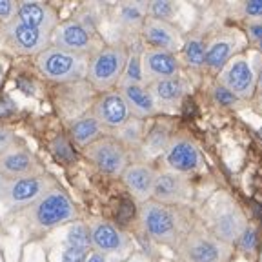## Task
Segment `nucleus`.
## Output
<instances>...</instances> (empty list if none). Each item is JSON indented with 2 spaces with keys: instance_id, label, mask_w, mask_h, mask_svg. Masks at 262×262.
Returning a JSON list of instances; mask_svg holds the SVG:
<instances>
[{
  "instance_id": "obj_1",
  "label": "nucleus",
  "mask_w": 262,
  "mask_h": 262,
  "mask_svg": "<svg viewBox=\"0 0 262 262\" xmlns=\"http://www.w3.org/2000/svg\"><path fill=\"white\" fill-rule=\"evenodd\" d=\"M139 226L149 241L177 250V246L188 235L195 221L186 208L166 206L155 201L139 204Z\"/></svg>"
},
{
  "instance_id": "obj_2",
  "label": "nucleus",
  "mask_w": 262,
  "mask_h": 262,
  "mask_svg": "<svg viewBox=\"0 0 262 262\" xmlns=\"http://www.w3.org/2000/svg\"><path fill=\"white\" fill-rule=\"evenodd\" d=\"M199 222L208 229L213 237L226 244L235 246L250 221L242 206L235 201L233 195L221 189L215 191L208 201L202 204L199 211Z\"/></svg>"
},
{
  "instance_id": "obj_3",
  "label": "nucleus",
  "mask_w": 262,
  "mask_h": 262,
  "mask_svg": "<svg viewBox=\"0 0 262 262\" xmlns=\"http://www.w3.org/2000/svg\"><path fill=\"white\" fill-rule=\"evenodd\" d=\"M260 68L262 55L255 48L244 49L217 73L219 86L233 93L241 102L253 100Z\"/></svg>"
},
{
  "instance_id": "obj_4",
  "label": "nucleus",
  "mask_w": 262,
  "mask_h": 262,
  "mask_svg": "<svg viewBox=\"0 0 262 262\" xmlns=\"http://www.w3.org/2000/svg\"><path fill=\"white\" fill-rule=\"evenodd\" d=\"M78 211L71 196L60 188H51L37 202L26 208L24 219L29 228L38 231H53L77 219Z\"/></svg>"
},
{
  "instance_id": "obj_5",
  "label": "nucleus",
  "mask_w": 262,
  "mask_h": 262,
  "mask_svg": "<svg viewBox=\"0 0 262 262\" xmlns=\"http://www.w3.org/2000/svg\"><path fill=\"white\" fill-rule=\"evenodd\" d=\"M175 251L179 262H231L235 246L219 241L201 222L195 221Z\"/></svg>"
},
{
  "instance_id": "obj_6",
  "label": "nucleus",
  "mask_w": 262,
  "mask_h": 262,
  "mask_svg": "<svg viewBox=\"0 0 262 262\" xmlns=\"http://www.w3.org/2000/svg\"><path fill=\"white\" fill-rule=\"evenodd\" d=\"M91 55H80L73 51L49 46L37 55V70L48 80L53 82H80L88 77V64Z\"/></svg>"
},
{
  "instance_id": "obj_7",
  "label": "nucleus",
  "mask_w": 262,
  "mask_h": 262,
  "mask_svg": "<svg viewBox=\"0 0 262 262\" xmlns=\"http://www.w3.org/2000/svg\"><path fill=\"white\" fill-rule=\"evenodd\" d=\"M129 51L122 44L104 46L90 57L88 82L100 93H107L111 88L119 86Z\"/></svg>"
},
{
  "instance_id": "obj_8",
  "label": "nucleus",
  "mask_w": 262,
  "mask_h": 262,
  "mask_svg": "<svg viewBox=\"0 0 262 262\" xmlns=\"http://www.w3.org/2000/svg\"><path fill=\"white\" fill-rule=\"evenodd\" d=\"M55 186H57L55 180L46 173L35 177H20V179L0 177V202L9 209L29 208Z\"/></svg>"
},
{
  "instance_id": "obj_9",
  "label": "nucleus",
  "mask_w": 262,
  "mask_h": 262,
  "mask_svg": "<svg viewBox=\"0 0 262 262\" xmlns=\"http://www.w3.org/2000/svg\"><path fill=\"white\" fill-rule=\"evenodd\" d=\"M91 237V250L106 255L110 262H122L133 253V241L129 235L104 219H91L88 222Z\"/></svg>"
},
{
  "instance_id": "obj_10",
  "label": "nucleus",
  "mask_w": 262,
  "mask_h": 262,
  "mask_svg": "<svg viewBox=\"0 0 262 262\" xmlns=\"http://www.w3.org/2000/svg\"><path fill=\"white\" fill-rule=\"evenodd\" d=\"M162 162L164 169L184 177L196 175L206 168L201 147L186 135H175L169 139L168 147L162 153Z\"/></svg>"
},
{
  "instance_id": "obj_11",
  "label": "nucleus",
  "mask_w": 262,
  "mask_h": 262,
  "mask_svg": "<svg viewBox=\"0 0 262 262\" xmlns=\"http://www.w3.org/2000/svg\"><path fill=\"white\" fill-rule=\"evenodd\" d=\"M248 48H250V44H248L244 31L237 28L222 29L211 40L206 42L204 68L213 71V73H219L231 58L237 57L238 53H242Z\"/></svg>"
},
{
  "instance_id": "obj_12",
  "label": "nucleus",
  "mask_w": 262,
  "mask_h": 262,
  "mask_svg": "<svg viewBox=\"0 0 262 262\" xmlns=\"http://www.w3.org/2000/svg\"><path fill=\"white\" fill-rule=\"evenodd\" d=\"M86 157L100 173L107 177H122L124 169L129 166V153L113 137H102L84 147Z\"/></svg>"
},
{
  "instance_id": "obj_13",
  "label": "nucleus",
  "mask_w": 262,
  "mask_h": 262,
  "mask_svg": "<svg viewBox=\"0 0 262 262\" xmlns=\"http://www.w3.org/2000/svg\"><path fill=\"white\" fill-rule=\"evenodd\" d=\"M4 44L16 55H40L44 49L51 46V35L31 26L22 24L20 20H11L2 26L0 31Z\"/></svg>"
},
{
  "instance_id": "obj_14",
  "label": "nucleus",
  "mask_w": 262,
  "mask_h": 262,
  "mask_svg": "<svg viewBox=\"0 0 262 262\" xmlns=\"http://www.w3.org/2000/svg\"><path fill=\"white\" fill-rule=\"evenodd\" d=\"M151 201L166 206L188 208L193 201V186L189 177L179 175V173L168 171V169L157 171Z\"/></svg>"
},
{
  "instance_id": "obj_15",
  "label": "nucleus",
  "mask_w": 262,
  "mask_h": 262,
  "mask_svg": "<svg viewBox=\"0 0 262 262\" xmlns=\"http://www.w3.org/2000/svg\"><path fill=\"white\" fill-rule=\"evenodd\" d=\"M35 175H44V168L26 147L13 144L6 147L4 151H0V177L2 179H20V177Z\"/></svg>"
},
{
  "instance_id": "obj_16",
  "label": "nucleus",
  "mask_w": 262,
  "mask_h": 262,
  "mask_svg": "<svg viewBox=\"0 0 262 262\" xmlns=\"http://www.w3.org/2000/svg\"><path fill=\"white\" fill-rule=\"evenodd\" d=\"M140 37L147 48L162 49V51H169V53L177 55L180 53V49L184 46V37L177 26L157 20V18H149V16L144 20Z\"/></svg>"
},
{
  "instance_id": "obj_17",
  "label": "nucleus",
  "mask_w": 262,
  "mask_h": 262,
  "mask_svg": "<svg viewBox=\"0 0 262 262\" xmlns=\"http://www.w3.org/2000/svg\"><path fill=\"white\" fill-rule=\"evenodd\" d=\"M180 68H182V62L177 53L153 48L142 49V75L146 86L164 78L179 77Z\"/></svg>"
},
{
  "instance_id": "obj_18",
  "label": "nucleus",
  "mask_w": 262,
  "mask_h": 262,
  "mask_svg": "<svg viewBox=\"0 0 262 262\" xmlns=\"http://www.w3.org/2000/svg\"><path fill=\"white\" fill-rule=\"evenodd\" d=\"M91 113L95 115V119L104 129L113 131L122 127L131 119V113L120 91H107V93L100 95L97 98V102L93 104Z\"/></svg>"
},
{
  "instance_id": "obj_19",
  "label": "nucleus",
  "mask_w": 262,
  "mask_h": 262,
  "mask_svg": "<svg viewBox=\"0 0 262 262\" xmlns=\"http://www.w3.org/2000/svg\"><path fill=\"white\" fill-rule=\"evenodd\" d=\"M51 46L73 53L90 55L93 49V38L84 24L78 20H66L60 22L51 33Z\"/></svg>"
},
{
  "instance_id": "obj_20",
  "label": "nucleus",
  "mask_w": 262,
  "mask_h": 262,
  "mask_svg": "<svg viewBox=\"0 0 262 262\" xmlns=\"http://www.w3.org/2000/svg\"><path fill=\"white\" fill-rule=\"evenodd\" d=\"M122 182L129 195L135 199L139 204L151 201L153 186H155L157 169L147 162H129L122 173Z\"/></svg>"
},
{
  "instance_id": "obj_21",
  "label": "nucleus",
  "mask_w": 262,
  "mask_h": 262,
  "mask_svg": "<svg viewBox=\"0 0 262 262\" xmlns=\"http://www.w3.org/2000/svg\"><path fill=\"white\" fill-rule=\"evenodd\" d=\"M16 20H20L22 24L31 26L35 29H40L44 33H49V35L60 24L58 13L53 6L46 4V2H31V0L18 4Z\"/></svg>"
},
{
  "instance_id": "obj_22",
  "label": "nucleus",
  "mask_w": 262,
  "mask_h": 262,
  "mask_svg": "<svg viewBox=\"0 0 262 262\" xmlns=\"http://www.w3.org/2000/svg\"><path fill=\"white\" fill-rule=\"evenodd\" d=\"M147 88H149L153 98H155L159 111L175 110V107H179L189 90L188 82L180 77V75L179 77L151 82V84H147Z\"/></svg>"
},
{
  "instance_id": "obj_23",
  "label": "nucleus",
  "mask_w": 262,
  "mask_h": 262,
  "mask_svg": "<svg viewBox=\"0 0 262 262\" xmlns=\"http://www.w3.org/2000/svg\"><path fill=\"white\" fill-rule=\"evenodd\" d=\"M119 91L126 100L131 117L144 120L160 113L155 98H153L151 91L146 84H127V86H120Z\"/></svg>"
},
{
  "instance_id": "obj_24",
  "label": "nucleus",
  "mask_w": 262,
  "mask_h": 262,
  "mask_svg": "<svg viewBox=\"0 0 262 262\" xmlns=\"http://www.w3.org/2000/svg\"><path fill=\"white\" fill-rule=\"evenodd\" d=\"M49 244H66L73 246L77 250L82 251H91V237H90V228L84 222L73 221L70 224H64L60 228L53 229V233L48 235L44 246Z\"/></svg>"
},
{
  "instance_id": "obj_25",
  "label": "nucleus",
  "mask_w": 262,
  "mask_h": 262,
  "mask_svg": "<svg viewBox=\"0 0 262 262\" xmlns=\"http://www.w3.org/2000/svg\"><path fill=\"white\" fill-rule=\"evenodd\" d=\"M147 18V2H124L117 6L115 20L126 31L133 33L142 29L144 20Z\"/></svg>"
},
{
  "instance_id": "obj_26",
  "label": "nucleus",
  "mask_w": 262,
  "mask_h": 262,
  "mask_svg": "<svg viewBox=\"0 0 262 262\" xmlns=\"http://www.w3.org/2000/svg\"><path fill=\"white\" fill-rule=\"evenodd\" d=\"M102 131L104 127L98 124V120L95 119V115L91 111H88L86 115H82L80 119L75 120L70 127L71 139L80 147H88L95 140L102 139Z\"/></svg>"
},
{
  "instance_id": "obj_27",
  "label": "nucleus",
  "mask_w": 262,
  "mask_h": 262,
  "mask_svg": "<svg viewBox=\"0 0 262 262\" xmlns=\"http://www.w3.org/2000/svg\"><path fill=\"white\" fill-rule=\"evenodd\" d=\"M144 137H146V133H144V122L140 119L131 117V119L127 120L122 127H119V129L115 131L113 139H117L127 149V147H140L142 146Z\"/></svg>"
},
{
  "instance_id": "obj_28",
  "label": "nucleus",
  "mask_w": 262,
  "mask_h": 262,
  "mask_svg": "<svg viewBox=\"0 0 262 262\" xmlns=\"http://www.w3.org/2000/svg\"><path fill=\"white\" fill-rule=\"evenodd\" d=\"M182 53V60L193 68V70H202L204 68V58H206V42L199 37L184 38V46L180 49Z\"/></svg>"
},
{
  "instance_id": "obj_29",
  "label": "nucleus",
  "mask_w": 262,
  "mask_h": 262,
  "mask_svg": "<svg viewBox=\"0 0 262 262\" xmlns=\"http://www.w3.org/2000/svg\"><path fill=\"white\" fill-rule=\"evenodd\" d=\"M180 9H182V4H179V2H169V0L147 2V16H149V18H157V20L168 22V24H173V26L179 20Z\"/></svg>"
},
{
  "instance_id": "obj_30",
  "label": "nucleus",
  "mask_w": 262,
  "mask_h": 262,
  "mask_svg": "<svg viewBox=\"0 0 262 262\" xmlns=\"http://www.w3.org/2000/svg\"><path fill=\"white\" fill-rule=\"evenodd\" d=\"M44 248H46L48 262H84L88 255L86 251L77 250L73 246H66V244H49L44 246Z\"/></svg>"
},
{
  "instance_id": "obj_31",
  "label": "nucleus",
  "mask_w": 262,
  "mask_h": 262,
  "mask_svg": "<svg viewBox=\"0 0 262 262\" xmlns=\"http://www.w3.org/2000/svg\"><path fill=\"white\" fill-rule=\"evenodd\" d=\"M127 84H144V75H142V51L140 49H133L127 55L126 70L122 73V78L119 82L120 86H127Z\"/></svg>"
},
{
  "instance_id": "obj_32",
  "label": "nucleus",
  "mask_w": 262,
  "mask_h": 262,
  "mask_svg": "<svg viewBox=\"0 0 262 262\" xmlns=\"http://www.w3.org/2000/svg\"><path fill=\"white\" fill-rule=\"evenodd\" d=\"M168 131L164 129V127H155V129L149 133V135L144 137V142L140 147H144V153H147V155L151 157H157L160 155V153L166 151V147H168L169 144V139L171 137L166 135Z\"/></svg>"
},
{
  "instance_id": "obj_33",
  "label": "nucleus",
  "mask_w": 262,
  "mask_h": 262,
  "mask_svg": "<svg viewBox=\"0 0 262 262\" xmlns=\"http://www.w3.org/2000/svg\"><path fill=\"white\" fill-rule=\"evenodd\" d=\"M258 246H260V242H258V231L250 222L248 228L244 229V233L237 241V244H235V250L242 251V253H257Z\"/></svg>"
},
{
  "instance_id": "obj_34",
  "label": "nucleus",
  "mask_w": 262,
  "mask_h": 262,
  "mask_svg": "<svg viewBox=\"0 0 262 262\" xmlns=\"http://www.w3.org/2000/svg\"><path fill=\"white\" fill-rule=\"evenodd\" d=\"M238 15L244 18L246 24H255L262 22V0H250V2H241L235 8Z\"/></svg>"
},
{
  "instance_id": "obj_35",
  "label": "nucleus",
  "mask_w": 262,
  "mask_h": 262,
  "mask_svg": "<svg viewBox=\"0 0 262 262\" xmlns=\"http://www.w3.org/2000/svg\"><path fill=\"white\" fill-rule=\"evenodd\" d=\"M20 262H48V257H46V248L40 244V242L28 244L20 255Z\"/></svg>"
},
{
  "instance_id": "obj_36",
  "label": "nucleus",
  "mask_w": 262,
  "mask_h": 262,
  "mask_svg": "<svg viewBox=\"0 0 262 262\" xmlns=\"http://www.w3.org/2000/svg\"><path fill=\"white\" fill-rule=\"evenodd\" d=\"M213 98H215V102L217 104H221V106H228V107H233V106H237V104H241V100H238L233 93H229L226 88L219 86V84L213 88Z\"/></svg>"
},
{
  "instance_id": "obj_37",
  "label": "nucleus",
  "mask_w": 262,
  "mask_h": 262,
  "mask_svg": "<svg viewBox=\"0 0 262 262\" xmlns=\"http://www.w3.org/2000/svg\"><path fill=\"white\" fill-rule=\"evenodd\" d=\"M16 11H18V2H13V0H0V22L9 24L11 20H15Z\"/></svg>"
},
{
  "instance_id": "obj_38",
  "label": "nucleus",
  "mask_w": 262,
  "mask_h": 262,
  "mask_svg": "<svg viewBox=\"0 0 262 262\" xmlns=\"http://www.w3.org/2000/svg\"><path fill=\"white\" fill-rule=\"evenodd\" d=\"M53 151L58 155V159L62 160H73V149L70 147V144H68V140H66V137H57V139L53 140Z\"/></svg>"
},
{
  "instance_id": "obj_39",
  "label": "nucleus",
  "mask_w": 262,
  "mask_h": 262,
  "mask_svg": "<svg viewBox=\"0 0 262 262\" xmlns=\"http://www.w3.org/2000/svg\"><path fill=\"white\" fill-rule=\"evenodd\" d=\"M244 35L248 38L250 48L257 46L258 42H262V22H255V24H246Z\"/></svg>"
},
{
  "instance_id": "obj_40",
  "label": "nucleus",
  "mask_w": 262,
  "mask_h": 262,
  "mask_svg": "<svg viewBox=\"0 0 262 262\" xmlns=\"http://www.w3.org/2000/svg\"><path fill=\"white\" fill-rule=\"evenodd\" d=\"M122 262H157V258L153 257L149 251L144 250H135L127 258H124Z\"/></svg>"
},
{
  "instance_id": "obj_41",
  "label": "nucleus",
  "mask_w": 262,
  "mask_h": 262,
  "mask_svg": "<svg viewBox=\"0 0 262 262\" xmlns=\"http://www.w3.org/2000/svg\"><path fill=\"white\" fill-rule=\"evenodd\" d=\"M15 144V137L9 129H4V127H0V151H4L6 147L13 146Z\"/></svg>"
},
{
  "instance_id": "obj_42",
  "label": "nucleus",
  "mask_w": 262,
  "mask_h": 262,
  "mask_svg": "<svg viewBox=\"0 0 262 262\" xmlns=\"http://www.w3.org/2000/svg\"><path fill=\"white\" fill-rule=\"evenodd\" d=\"M84 262H110V258H107L106 255H102V253H98V251L91 250V251H88L86 260H84Z\"/></svg>"
},
{
  "instance_id": "obj_43",
  "label": "nucleus",
  "mask_w": 262,
  "mask_h": 262,
  "mask_svg": "<svg viewBox=\"0 0 262 262\" xmlns=\"http://www.w3.org/2000/svg\"><path fill=\"white\" fill-rule=\"evenodd\" d=\"M253 100L257 104L262 106V68H260V73H258V80H257V90H255V97Z\"/></svg>"
},
{
  "instance_id": "obj_44",
  "label": "nucleus",
  "mask_w": 262,
  "mask_h": 262,
  "mask_svg": "<svg viewBox=\"0 0 262 262\" xmlns=\"http://www.w3.org/2000/svg\"><path fill=\"white\" fill-rule=\"evenodd\" d=\"M257 260L262 262V244L258 246V250H257Z\"/></svg>"
},
{
  "instance_id": "obj_45",
  "label": "nucleus",
  "mask_w": 262,
  "mask_h": 262,
  "mask_svg": "<svg viewBox=\"0 0 262 262\" xmlns=\"http://www.w3.org/2000/svg\"><path fill=\"white\" fill-rule=\"evenodd\" d=\"M253 48H255V49H257L258 53H260V55H262V42H258V44H257V46H253Z\"/></svg>"
},
{
  "instance_id": "obj_46",
  "label": "nucleus",
  "mask_w": 262,
  "mask_h": 262,
  "mask_svg": "<svg viewBox=\"0 0 262 262\" xmlns=\"http://www.w3.org/2000/svg\"><path fill=\"white\" fill-rule=\"evenodd\" d=\"M2 80H4V71H2V66H0V84H2Z\"/></svg>"
},
{
  "instance_id": "obj_47",
  "label": "nucleus",
  "mask_w": 262,
  "mask_h": 262,
  "mask_svg": "<svg viewBox=\"0 0 262 262\" xmlns=\"http://www.w3.org/2000/svg\"><path fill=\"white\" fill-rule=\"evenodd\" d=\"M0 262H4V257H2V255H0Z\"/></svg>"
}]
</instances>
